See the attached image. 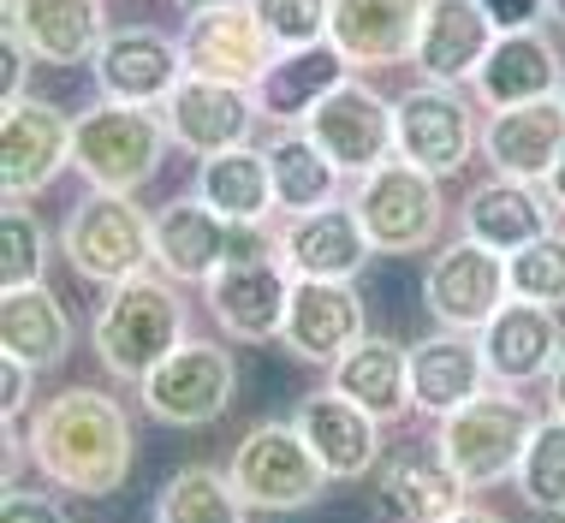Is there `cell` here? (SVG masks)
Wrapping results in <instances>:
<instances>
[{"label":"cell","mask_w":565,"mask_h":523,"mask_svg":"<svg viewBox=\"0 0 565 523\" xmlns=\"http://www.w3.org/2000/svg\"><path fill=\"white\" fill-rule=\"evenodd\" d=\"M30 458L60 494L114 500L131 482L137 428L108 387H60L30 417Z\"/></svg>","instance_id":"cell-1"},{"label":"cell","mask_w":565,"mask_h":523,"mask_svg":"<svg viewBox=\"0 0 565 523\" xmlns=\"http://www.w3.org/2000/svg\"><path fill=\"white\" fill-rule=\"evenodd\" d=\"M191 310L179 298V286L167 274H131V280L108 286V298L96 303L89 321V345H96L102 369L114 381H143L161 357H173L185 345Z\"/></svg>","instance_id":"cell-2"},{"label":"cell","mask_w":565,"mask_h":523,"mask_svg":"<svg viewBox=\"0 0 565 523\" xmlns=\"http://www.w3.org/2000/svg\"><path fill=\"white\" fill-rule=\"evenodd\" d=\"M167 114L161 107H131V102H89L72 119V167L89 179V191H126L137 196L167 161Z\"/></svg>","instance_id":"cell-3"},{"label":"cell","mask_w":565,"mask_h":523,"mask_svg":"<svg viewBox=\"0 0 565 523\" xmlns=\"http://www.w3.org/2000/svg\"><path fill=\"white\" fill-rule=\"evenodd\" d=\"M60 256L89 286H119L156 268V214L126 191H89L60 221Z\"/></svg>","instance_id":"cell-4"},{"label":"cell","mask_w":565,"mask_h":523,"mask_svg":"<svg viewBox=\"0 0 565 523\" xmlns=\"http://www.w3.org/2000/svg\"><path fill=\"white\" fill-rule=\"evenodd\" d=\"M536 423L542 417L518 398V387H488V393L470 398V405H458L440 417L435 446L458 470L465 488H494V482H507V476H518Z\"/></svg>","instance_id":"cell-5"},{"label":"cell","mask_w":565,"mask_h":523,"mask_svg":"<svg viewBox=\"0 0 565 523\" xmlns=\"http://www.w3.org/2000/svg\"><path fill=\"white\" fill-rule=\"evenodd\" d=\"M351 209H358L363 233H370L375 256H417L435 250L440 226H447V196H440V179L423 173L411 161H381L375 173L358 179L351 191Z\"/></svg>","instance_id":"cell-6"},{"label":"cell","mask_w":565,"mask_h":523,"mask_svg":"<svg viewBox=\"0 0 565 523\" xmlns=\"http://www.w3.org/2000/svg\"><path fill=\"white\" fill-rule=\"evenodd\" d=\"M226 476L244 494L250 512H310L328 494L333 476L322 470V458L310 452V440L298 435V423H256L250 435L233 446Z\"/></svg>","instance_id":"cell-7"},{"label":"cell","mask_w":565,"mask_h":523,"mask_svg":"<svg viewBox=\"0 0 565 523\" xmlns=\"http://www.w3.org/2000/svg\"><path fill=\"white\" fill-rule=\"evenodd\" d=\"M482 149V114L465 84H411L393 102V156L435 179L465 173Z\"/></svg>","instance_id":"cell-8"},{"label":"cell","mask_w":565,"mask_h":523,"mask_svg":"<svg viewBox=\"0 0 565 523\" xmlns=\"http://www.w3.org/2000/svg\"><path fill=\"white\" fill-rule=\"evenodd\" d=\"M238 357L221 340H185L137 381V405L167 428H209L233 410Z\"/></svg>","instance_id":"cell-9"},{"label":"cell","mask_w":565,"mask_h":523,"mask_svg":"<svg viewBox=\"0 0 565 523\" xmlns=\"http://www.w3.org/2000/svg\"><path fill=\"white\" fill-rule=\"evenodd\" d=\"M244 250H274V233L268 226H233L196 191L156 209V274H167L173 286H209Z\"/></svg>","instance_id":"cell-10"},{"label":"cell","mask_w":565,"mask_h":523,"mask_svg":"<svg viewBox=\"0 0 565 523\" xmlns=\"http://www.w3.org/2000/svg\"><path fill=\"white\" fill-rule=\"evenodd\" d=\"M292 286H298V274L280 262V250H244L203 286V303H209V316H215V328L226 340L268 345V340H280V328H286Z\"/></svg>","instance_id":"cell-11"},{"label":"cell","mask_w":565,"mask_h":523,"mask_svg":"<svg viewBox=\"0 0 565 523\" xmlns=\"http://www.w3.org/2000/svg\"><path fill=\"white\" fill-rule=\"evenodd\" d=\"M507 298H512L507 256L488 250L477 238H465V233L452 244H440L435 262L423 268V303H429V316L452 333H482Z\"/></svg>","instance_id":"cell-12"},{"label":"cell","mask_w":565,"mask_h":523,"mask_svg":"<svg viewBox=\"0 0 565 523\" xmlns=\"http://www.w3.org/2000/svg\"><path fill=\"white\" fill-rule=\"evenodd\" d=\"M72 167V114L42 96L0 107V191L7 203H30Z\"/></svg>","instance_id":"cell-13"},{"label":"cell","mask_w":565,"mask_h":523,"mask_svg":"<svg viewBox=\"0 0 565 523\" xmlns=\"http://www.w3.org/2000/svg\"><path fill=\"white\" fill-rule=\"evenodd\" d=\"M179 49H185L191 78H221V84H244V89H256V78H263L274 66V54H280L250 0L191 12L185 30H179Z\"/></svg>","instance_id":"cell-14"},{"label":"cell","mask_w":565,"mask_h":523,"mask_svg":"<svg viewBox=\"0 0 565 523\" xmlns=\"http://www.w3.org/2000/svg\"><path fill=\"white\" fill-rule=\"evenodd\" d=\"M89 66H96V89H102V96H108V102H131V107H167V96L191 78L179 36L149 30V24L108 30V42L96 49Z\"/></svg>","instance_id":"cell-15"},{"label":"cell","mask_w":565,"mask_h":523,"mask_svg":"<svg viewBox=\"0 0 565 523\" xmlns=\"http://www.w3.org/2000/svg\"><path fill=\"white\" fill-rule=\"evenodd\" d=\"M310 137L328 149V161L345 179L375 173L381 161H393V102L370 89L363 78H345L333 96L310 114Z\"/></svg>","instance_id":"cell-16"},{"label":"cell","mask_w":565,"mask_h":523,"mask_svg":"<svg viewBox=\"0 0 565 523\" xmlns=\"http://www.w3.org/2000/svg\"><path fill=\"white\" fill-rule=\"evenodd\" d=\"M370 494L375 512L387 523H440L447 512L465 505L470 488L458 482V470L440 458V446H393L381 452V465L370 470Z\"/></svg>","instance_id":"cell-17"},{"label":"cell","mask_w":565,"mask_h":523,"mask_svg":"<svg viewBox=\"0 0 565 523\" xmlns=\"http://www.w3.org/2000/svg\"><path fill=\"white\" fill-rule=\"evenodd\" d=\"M363 333L370 328H363L358 280H298L292 286V310H286V328H280V345L292 363L333 369Z\"/></svg>","instance_id":"cell-18"},{"label":"cell","mask_w":565,"mask_h":523,"mask_svg":"<svg viewBox=\"0 0 565 523\" xmlns=\"http://www.w3.org/2000/svg\"><path fill=\"white\" fill-rule=\"evenodd\" d=\"M274 250L298 274V280H358L370 268L375 244L363 233L358 209L351 203H328L310 214H286V226L274 233Z\"/></svg>","instance_id":"cell-19"},{"label":"cell","mask_w":565,"mask_h":523,"mask_svg":"<svg viewBox=\"0 0 565 523\" xmlns=\"http://www.w3.org/2000/svg\"><path fill=\"white\" fill-rule=\"evenodd\" d=\"M477 340H482L494 387H536V381H547L554 363L565 357L559 316L547 310V303H530V298H507Z\"/></svg>","instance_id":"cell-20"},{"label":"cell","mask_w":565,"mask_h":523,"mask_svg":"<svg viewBox=\"0 0 565 523\" xmlns=\"http://www.w3.org/2000/svg\"><path fill=\"white\" fill-rule=\"evenodd\" d=\"M167 131H173L179 149H191L196 161L203 156H221V149H238L250 143L256 119H263V107H256V89L244 84H221V78H185L167 96Z\"/></svg>","instance_id":"cell-21"},{"label":"cell","mask_w":565,"mask_h":523,"mask_svg":"<svg viewBox=\"0 0 565 523\" xmlns=\"http://www.w3.org/2000/svg\"><path fill=\"white\" fill-rule=\"evenodd\" d=\"M298 435L310 440V452L322 458V470L333 482H363L381 465V417H370L363 405H351L345 393L316 387L298 398L292 410Z\"/></svg>","instance_id":"cell-22"},{"label":"cell","mask_w":565,"mask_h":523,"mask_svg":"<svg viewBox=\"0 0 565 523\" xmlns=\"http://www.w3.org/2000/svg\"><path fill=\"white\" fill-rule=\"evenodd\" d=\"M494 36H500V24L488 19L482 0H429L411 66H417L423 84H477Z\"/></svg>","instance_id":"cell-23"},{"label":"cell","mask_w":565,"mask_h":523,"mask_svg":"<svg viewBox=\"0 0 565 523\" xmlns=\"http://www.w3.org/2000/svg\"><path fill=\"white\" fill-rule=\"evenodd\" d=\"M482 156L500 179L547 184V173H554L559 156H565V96L488 114L482 119Z\"/></svg>","instance_id":"cell-24"},{"label":"cell","mask_w":565,"mask_h":523,"mask_svg":"<svg viewBox=\"0 0 565 523\" xmlns=\"http://www.w3.org/2000/svg\"><path fill=\"white\" fill-rule=\"evenodd\" d=\"M429 0H333L328 42L351 60V72H381V66H411L417 30Z\"/></svg>","instance_id":"cell-25"},{"label":"cell","mask_w":565,"mask_h":523,"mask_svg":"<svg viewBox=\"0 0 565 523\" xmlns=\"http://www.w3.org/2000/svg\"><path fill=\"white\" fill-rule=\"evenodd\" d=\"M565 89V60L554 49L542 24L530 30H500L494 49H488L482 72H477V102L488 114L500 107H524V102H547Z\"/></svg>","instance_id":"cell-26"},{"label":"cell","mask_w":565,"mask_h":523,"mask_svg":"<svg viewBox=\"0 0 565 523\" xmlns=\"http://www.w3.org/2000/svg\"><path fill=\"white\" fill-rule=\"evenodd\" d=\"M559 226V209L554 196H547V184H524V179H488L477 191L465 196V209H458V233L488 244V250L512 256L524 250V244H536L542 233H554Z\"/></svg>","instance_id":"cell-27"},{"label":"cell","mask_w":565,"mask_h":523,"mask_svg":"<svg viewBox=\"0 0 565 523\" xmlns=\"http://www.w3.org/2000/svg\"><path fill=\"white\" fill-rule=\"evenodd\" d=\"M488 387H494V375H488L477 333L440 328L429 340L411 345V410H423V417L440 423L447 410L470 405V398L488 393Z\"/></svg>","instance_id":"cell-28"},{"label":"cell","mask_w":565,"mask_h":523,"mask_svg":"<svg viewBox=\"0 0 565 523\" xmlns=\"http://www.w3.org/2000/svg\"><path fill=\"white\" fill-rule=\"evenodd\" d=\"M351 78V60L333 42H310V49H280L274 66L256 78V107L268 126H310V114L333 89Z\"/></svg>","instance_id":"cell-29"},{"label":"cell","mask_w":565,"mask_h":523,"mask_svg":"<svg viewBox=\"0 0 565 523\" xmlns=\"http://www.w3.org/2000/svg\"><path fill=\"white\" fill-rule=\"evenodd\" d=\"M7 24L30 42L42 66H84L108 42L102 0H7Z\"/></svg>","instance_id":"cell-30"},{"label":"cell","mask_w":565,"mask_h":523,"mask_svg":"<svg viewBox=\"0 0 565 523\" xmlns=\"http://www.w3.org/2000/svg\"><path fill=\"white\" fill-rule=\"evenodd\" d=\"M328 387L363 405L370 417H405L411 410V345L387 340V333H363L340 363L328 369Z\"/></svg>","instance_id":"cell-31"},{"label":"cell","mask_w":565,"mask_h":523,"mask_svg":"<svg viewBox=\"0 0 565 523\" xmlns=\"http://www.w3.org/2000/svg\"><path fill=\"white\" fill-rule=\"evenodd\" d=\"M196 196L215 214H226L233 226H268L280 214L268 149L238 143V149H221V156H203V167H196Z\"/></svg>","instance_id":"cell-32"},{"label":"cell","mask_w":565,"mask_h":523,"mask_svg":"<svg viewBox=\"0 0 565 523\" xmlns=\"http://www.w3.org/2000/svg\"><path fill=\"white\" fill-rule=\"evenodd\" d=\"M0 351L42 369H60L72 351V316L49 286H12L0 291Z\"/></svg>","instance_id":"cell-33"},{"label":"cell","mask_w":565,"mask_h":523,"mask_svg":"<svg viewBox=\"0 0 565 523\" xmlns=\"http://www.w3.org/2000/svg\"><path fill=\"white\" fill-rule=\"evenodd\" d=\"M268 173H274V203L280 214H310L340 203V167L328 161V149L310 137V126H280L268 143Z\"/></svg>","instance_id":"cell-34"},{"label":"cell","mask_w":565,"mask_h":523,"mask_svg":"<svg viewBox=\"0 0 565 523\" xmlns=\"http://www.w3.org/2000/svg\"><path fill=\"white\" fill-rule=\"evenodd\" d=\"M244 494L233 488V476L215 465H185L161 482L156 494V523H244Z\"/></svg>","instance_id":"cell-35"},{"label":"cell","mask_w":565,"mask_h":523,"mask_svg":"<svg viewBox=\"0 0 565 523\" xmlns=\"http://www.w3.org/2000/svg\"><path fill=\"white\" fill-rule=\"evenodd\" d=\"M518 500L530 505V512H565V417L536 423V435L524 446V465H518Z\"/></svg>","instance_id":"cell-36"},{"label":"cell","mask_w":565,"mask_h":523,"mask_svg":"<svg viewBox=\"0 0 565 523\" xmlns=\"http://www.w3.org/2000/svg\"><path fill=\"white\" fill-rule=\"evenodd\" d=\"M42 268H49V233L24 203H7L0 209V291L42 286Z\"/></svg>","instance_id":"cell-37"},{"label":"cell","mask_w":565,"mask_h":523,"mask_svg":"<svg viewBox=\"0 0 565 523\" xmlns=\"http://www.w3.org/2000/svg\"><path fill=\"white\" fill-rule=\"evenodd\" d=\"M507 268H512V298L565 310V226L542 233L536 244H524V250H512Z\"/></svg>","instance_id":"cell-38"},{"label":"cell","mask_w":565,"mask_h":523,"mask_svg":"<svg viewBox=\"0 0 565 523\" xmlns=\"http://www.w3.org/2000/svg\"><path fill=\"white\" fill-rule=\"evenodd\" d=\"M263 30L274 36V49H310V42H328V19L333 0H250Z\"/></svg>","instance_id":"cell-39"},{"label":"cell","mask_w":565,"mask_h":523,"mask_svg":"<svg viewBox=\"0 0 565 523\" xmlns=\"http://www.w3.org/2000/svg\"><path fill=\"white\" fill-rule=\"evenodd\" d=\"M0 523H66L54 494H42V488H7V500H0Z\"/></svg>","instance_id":"cell-40"},{"label":"cell","mask_w":565,"mask_h":523,"mask_svg":"<svg viewBox=\"0 0 565 523\" xmlns=\"http://www.w3.org/2000/svg\"><path fill=\"white\" fill-rule=\"evenodd\" d=\"M30 60H36V54H30V42H24L12 24H7V36H0V96H7V102L30 96V89H24V72H30Z\"/></svg>","instance_id":"cell-41"},{"label":"cell","mask_w":565,"mask_h":523,"mask_svg":"<svg viewBox=\"0 0 565 523\" xmlns=\"http://www.w3.org/2000/svg\"><path fill=\"white\" fill-rule=\"evenodd\" d=\"M30 381H36V369L19 363V357H0V417L7 428H19L24 405H30Z\"/></svg>","instance_id":"cell-42"},{"label":"cell","mask_w":565,"mask_h":523,"mask_svg":"<svg viewBox=\"0 0 565 523\" xmlns=\"http://www.w3.org/2000/svg\"><path fill=\"white\" fill-rule=\"evenodd\" d=\"M482 7L500 30H530V24L547 19V0H482Z\"/></svg>","instance_id":"cell-43"},{"label":"cell","mask_w":565,"mask_h":523,"mask_svg":"<svg viewBox=\"0 0 565 523\" xmlns=\"http://www.w3.org/2000/svg\"><path fill=\"white\" fill-rule=\"evenodd\" d=\"M440 523H507L500 512H488V505H458V512H447Z\"/></svg>","instance_id":"cell-44"},{"label":"cell","mask_w":565,"mask_h":523,"mask_svg":"<svg viewBox=\"0 0 565 523\" xmlns=\"http://www.w3.org/2000/svg\"><path fill=\"white\" fill-rule=\"evenodd\" d=\"M547 405H554L559 417H565V357L554 363V375H547Z\"/></svg>","instance_id":"cell-45"},{"label":"cell","mask_w":565,"mask_h":523,"mask_svg":"<svg viewBox=\"0 0 565 523\" xmlns=\"http://www.w3.org/2000/svg\"><path fill=\"white\" fill-rule=\"evenodd\" d=\"M547 196H554V209L565 214V156H559V167L547 173Z\"/></svg>","instance_id":"cell-46"},{"label":"cell","mask_w":565,"mask_h":523,"mask_svg":"<svg viewBox=\"0 0 565 523\" xmlns=\"http://www.w3.org/2000/svg\"><path fill=\"white\" fill-rule=\"evenodd\" d=\"M173 7H179V12H185V19H191V12H209V7H233V0H173Z\"/></svg>","instance_id":"cell-47"},{"label":"cell","mask_w":565,"mask_h":523,"mask_svg":"<svg viewBox=\"0 0 565 523\" xmlns=\"http://www.w3.org/2000/svg\"><path fill=\"white\" fill-rule=\"evenodd\" d=\"M547 19H554V24L565 30V0H547Z\"/></svg>","instance_id":"cell-48"},{"label":"cell","mask_w":565,"mask_h":523,"mask_svg":"<svg viewBox=\"0 0 565 523\" xmlns=\"http://www.w3.org/2000/svg\"><path fill=\"white\" fill-rule=\"evenodd\" d=\"M559 523H565V512H559Z\"/></svg>","instance_id":"cell-49"},{"label":"cell","mask_w":565,"mask_h":523,"mask_svg":"<svg viewBox=\"0 0 565 523\" xmlns=\"http://www.w3.org/2000/svg\"><path fill=\"white\" fill-rule=\"evenodd\" d=\"M559 96H565V89H559Z\"/></svg>","instance_id":"cell-50"}]
</instances>
